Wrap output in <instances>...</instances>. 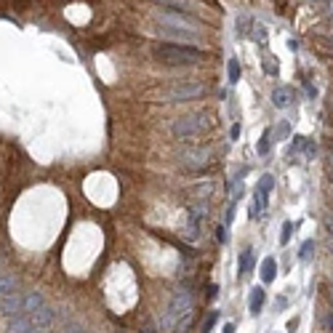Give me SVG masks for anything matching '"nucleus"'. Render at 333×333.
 I'll return each instance as SVG.
<instances>
[{"mask_svg":"<svg viewBox=\"0 0 333 333\" xmlns=\"http://www.w3.org/2000/svg\"><path fill=\"white\" fill-rule=\"evenodd\" d=\"M205 126H208V115L205 112L184 115V118H176L173 120V136L176 139L195 136V134H200V131H205Z\"/></svg>","mask_w":333,"mask_h":333,"instance_id":"obj_4","label":"nucleus"},{"mask_svg":"<svg viewBox=\"0 0 333 333\" xmlns=\"http://www.w3.org/2000/svg\"><path fill=\"white\" fill-rule=\"evenodd\" d=\"M29 333H51V331H48V328H32Z\"/></svg>","mask_w":333,"mask_h":333,"instance_id":"obj_28","label":"nucleus"},{"mask_svg":"<svg viewBox=\"0 0 333 333\" xmlns=\"http://www.w3.org/2000/svg\"><path fill=\"white\" fill-rule=\"evenodd\" d=\"M323 325H325V328H328V331H333V312H331V315H325Z\"/></svg>","mask_w":333,"mask_h":333,"instance_id":"obj_22","label":"nucleus"},{"mask_svg":"<svg viewBox=\"0 0 333 333\" xmlns=\"http://www.w3.org/2000/svg\"><path fill=\"white\" fill-rule=\"evenodd\" d=\"M179 160L184 168H192V171H200V168L208 166V160H211V152L203 150V147H187V150L179 152Z\"/></svg>","mask_w":333,"mask_h":333,"instance_id":"obj_6","label":"nucleus"},{"mask_svg":"<svg viewBox=\"0 0 333 333\" xmlns=\"http://www.w3.org/2000/svg\"><path fill=\"white\" fill-rule=\"evenodd\" d=\"M221 333H235V325H232V323H227V325L221 328Z\"/></svg>","mask_w":333,"mask_h":333,"instance_id":"obj_25","label":"nucleus"},{"mask_svg":"<svg viewBox=\"0 0 333 333\" xmlns=\"http://www.w3.org/2000/svg\"><path fill=\"white\" fill-rule=\"evenodd\" d=\"M158 3H163L166 8H171V11H187L189 13V3H187V0H158Z\"/></svg>","mask_w":333,"mask_h":333,"instance_id":"obj_16","label":"nucleus"},{"mask_svg":"<svg viewBox=\"0 0 333 333\" xmlns=\"http://www.w3.org/2000/svg\"><path fill=\"white\" fill-rule=\"evenodd\" d=\"M0 275H3V259H0Z\"/></svg>","mask_w":333,"mask_h":333,"instance_id":"obj_29","label":"nucleus"},{"mask_svg":"<svg viewBox=\"0 0 333 333\" xmlns=\"http://www.w3.org/2000/svg\"><path fill=\"white\" fill-rule=\"evenodd\" d=\"M272 104L280 107V110H285V107L293 104V88L291 86H277L272 91Z\"/></svg>","mask_w":333,"mask_h":333,"instance_id":"obj_8","label":"nucleus"},{"mask_svg":"<svg viewBox=\"0 0 333 333\" xmlns=\"http://www.w3.org/2000/svg\"><path fill=\"white\" fill-rule=\"evenodd\" d=\"M142 333H147V331H142Z\"/></svg>","mask_w":333,"mask_h":333,"instance_id":"obj_32","label":"nucleus"},{"mask_svg":"<svg viewBox=\"0 0 333 333\" xmlns=\"http://www.w3.org/2000/svg\"><path fill=\"white\" fill-rule=\"evenodd\" d=\"M304 91H307V96H309V99H315V96H317V88H315V86H309V83L304 86Z\"/></svg>","mask_w":333,"mask_h":333,"instance_id":"obj_23","label":"nucleus"},{"mask_svg":"<svg viewBox=\"0 0 333 333\" xmlns=\"http://www.w3.org/2000/svg\"><path fill=\"white\" fill-rule=\"evenodd\" d=\"M155 21H158L168 35H187V37H192L195 32H200V21L187 16V13H181V11L163 8V11L155 13Z\"/></svg>","mask_w":333,"mask_h":333,"instance_id":"obj_2","label":"nucleus"},{"mask_svg":"<svg viewBox=\"0 0 333 333\" xmlns=\"http://www.w3.org/2000/svg\"><path fill=\"white\" fill-rule=\"evenodd\" d=\"M227 69H229V86H235L240 80V61L237 59H229L227 61Z\"/></svg>","mask_w":333,"mask_h":333,"instance_id":"obj_18","label":"nucleus"},{"mask_svg":"<svg viewBox=\"0 0 333 333\" xmlns=\"http://www.w3.org/2000/svg\"><path fill=\"white\" fill-rule=\"evenodd\" d=\"M272 189H275V176L264 173L259 179V187H256V192H253V197H251V205H248V216H251V219H259V216L264 213Z\"/></svg>","mask_w":333,"mask_h":333,"instance_id":"obj_3","label":"nucleus"},{"mask_svg":"<svg viewBox=\"0 0 333 333\" xmlns=\"http://www.w3.org/2000/svg\"><path fill=\"white\" fill-rule=\"evenodd\" d=\"M312 256H315V243H312V240H304V243H301V251H299V259L309 261Z\"/></svg>","mask_w":333,"mask_h":333,"instance_id":"obj_19","label":"nucleus"},{"mask_svg":"<svg viewBox=\"0 0 333 333\" xmlns=\"http://www.w3.org/2000/svg\"><path fill=\"white\" fill-rule=\"evenodd\" d=\"M40 307H45V301H43L40 293H37V291L24 293V307H21V315H32V312H37Z\"/></svg>","mask_w":333,"mask_h":333,"instance_id":"obj_10","label":"nucleus"},{"mask_svg":"<svg viewBox=\"0 0 333 333\" xmlns=\"http://www.w3.org/2000/svg\"><path fill=\"white\" fill-rule=\"evenodd\" d=\"M21 307H24V293H8V296H3L0 299V315L3 317H16V315H21Z\"/></svg>","mask_w":333,"mask_h":333,"instance_id":"obj_7","label":"nucleus"},{"mask_svg":"<svg viewBox=\"0 0 333 333\" xmlns=\"http://www.w3.org/2000/svg\"><path fill=\"white\" fill-rule=\"evenodd\" d=\"M29 317V323H32V328H45L51 320H53V309L45 304V307H40L37 312H32V315H27Z\"/></svg>","mask_w":333,"mask_h":333,"instance_id":"obj_9","label":"nucleus"},{"mask_svg":"<svg viewBox=\"0 0 333 333\" xmlns=\"http://www.w3.org/2000/svg\"><path fill=\"white\" fill-rule=\"evenodd\" d=\"M16 291V277L13 275H0V299L8 296V293Z\"/></svg>","mask_w":333,"mask_h":333,"instance_id":"obj_15","label":"nucleus"},{"mask_svg":"<svg viewBox=\"0 0 333 333\" xmlns=\"http://www.w3.org/2000/svg\"><path fill=\"white\" fill-rule=\"evenodd\" d=\"M32 331V323H29L27 315H16L8 320V333H29Z\"/></svg>","mask_w":333,"mask_h":333,"instance_id":"obj_11","label":"nucleus"},{"mask_svg":"<svg viewBox=\"0 0 333 333\" xmlns=\"http://www.w3.org/2000/svg\"><path fill=\"white\" fill-rule=\"evenodd\" d=\"M331 253H333V240H331Z\"/></svg>","mask_w":333,"mask_h":333,"instance_id":"obj_30","label":"nucleus"},{"mask_svg":"<svg viewBox=\"0 0 333 333\" xmlns=\"http://www.w3.org/2000/svg\"><path fill=\"white\" fill-rule=\"evenodd\" d=\"M312 3H320V0H312Z\"/></svg>","mask_w":333,"mask_h":333,"instance_id":"obj_31","label":"nucleus"},{"mask_svg":"<svg viewBox=\"0 0 333 333\" xmlns=\"http://www.w3.org/2000/svg\"><path fill=\"white\" fill-rule=\"evenodd\" d=\"M269 147H272V131L267 128L264 134H261V142H259V147H256V152H259V155H267Z\"/></svg>","mask_w":333,"mask_h":333,"instance_id":"obj_17","label":"nucleus"},{"mask_svg":"<svg viewBox=\"0 0 333 333\" xmlns=\"http://www.w3.org/2000/svg\"><path fill=\"white\" fill-rule=\"evenodd\" d=\"M152 53H155L158 61H163V64H173V67L197 64V61L203 59V51H200L197 45H181V43H155Z\"/></svg>","mask_w":333,"mask_h":333,"instance_id":"obj_1","label":"nucleus"},{"mask_svg":"<svg viewBox=\"0 0 333 333\" xmlns=\"http://www.w3.org/2000/svg\"><path fill=\"white\" fill-rule=\"evenodd\" d=\"M205 94V86H200V83H179V86L163 91L160 99L163 102H192V99H200Z\"/></svg>","mask_w":333,"mask_h":333,"instance_id":"obj_5","label":"nucleus"},{"mask_svg":"<svg viewBox=\"0 0 333 333\" xmlns=\"http://www.w3.org/2000/svg\"><path fill=\"white\" fill-rule=\"evenodd\" d=\"M253 269V248H248V251L240 253V269H237V275L243 277L245 272H251Z\"/></svg>","mask_w":333,"mask_h":333,"instance_id":"obj_14","label":"nucleus"},{"mask_svg":"<svg viewBox=\"0 0 333 333\" xmlns=\"http://www.w3.org/2000/svg\"><path fill=\"white\" fill-rule=\"evenodd\" d=\"M325 224H328V232H331V237H333V213L328 216V221H325Z\"/></svg>","mask_w":333,"mask_h":333,"instance_id":"obj_26","label":"nucleus"},{"mask_svg":"<svg viewBox=\"0 0 333 333\" xmlns=\"http://www.w3.org/2000/svg\"><path fill=\"white\" fill-rule=\"evenodd\" d=\"M264 301H267V293L261 285H256V288H251V315L256 317L261 312V307H264Z\"/></svg>","mask_w":333,"mask_h":333,"instance_id":"obj_13","label":"nucleus"},{"mask_svg":"<svg viewBox=\"0 0 333 333\" xmlns=\"http://www.w3.org/2000/svg\"><path fill=\"white\" fill-rule=\"evenodd\" d=\"M229 136H232V139H240V126H237V123H235V126H232V131H229Z\"/></svg>","mask_w":333,"mask_h":333,"instance_id":"obj_24","label":"nucleus"},{"mask_svg":"<svg viewBox=\"0 0 333 333\" xmlns=\"http://www.w3.org/2000/svg\"><path fill=\"white\" fill-rule=\"evenodd\" d=\"M216 317H219V312H208V317H205V323H203V331L208 333L213 328V323H216Z\"/></svg>","mask_w":333,"mask_h":333,"instance_id":"obj_21","label":"nucleus"},{"mask_svg":"<svg viewBox=\"0 0 333 333\" xmlns=\"http://www.w3.org/2000/svg\"><path fill=\"white\" fill-rule=\"evenodd\" d=\"M275 277H277V261L272 256H267L264 261H261V283H275Z\"/></svg>","mask_w":333,"mask_h":333,"instance_id":"obj_12","label":"nucleus"},{"mask_svg":"<svg viewBox=\"0 0 333 333\" xmlns=\"http://www.w3.org/2000/svg\"><path fill=\"white\" fill-rule=\"evenodd\" d=\"M293 227H296V224H291V221H285V224H283V232H280V245H288V240H291V235H293Z\"/></svg>","mask_w":333,"mask_h":333,"instance_id":"obj_20","label":"nucleus"},{"mask_svg":"<svg viewBox=\"0 0 333 333\" xmlns=\"http://www.w3.org/2000/svg\"><path fill=\"white\" fill-rule=\"evenodd\" d=\"M328 176L333 179V155H331V160H328Z\"/></svg>","mask_w":333,"mask_h":333,"instance_id":"obj_27","label":"nucleus"}]
</instances>
